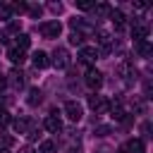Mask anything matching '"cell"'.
<instances>
[{"label":"cell","instance_id":"obj_7","mask_svg":"<svg viewBox=\"0 0 153 153\" xmlns=\"http://www.w3.org/2000/svg\"><path fill=\"white\" fill-rule=\"evenodd\" d=\"M84 81H86V86H88L91 91H96V88H100V86H103V74H100L98 69H88Z\"/></svg>","mask_w":153,"mask_h":153},{"label":"cell","instance_id":"obj_18","mask_svg":"<svg viewBox=\"0 0 153 153\" xmlns=\"http://www.w3.org/2000/svg\"><path fill=\"white\" fill-rule=\"evenodd\" d=\"M93 10H96V14H98V17H110V12H112V7H110V5H105V2L93 5Z\"/></svg>","mask_w":153,"mask_h":153},{"label":"cell","instance_id":"obj_3","mask_svg":"<svg viewBox=\"0 0 153 153\" xmlns=\"http://www.w3.org/2000/svg\"><path fill=\"white\" fill-rule=\"evenodd\" d=\"M98 57H100V53H98L96 48H91V45H81V48H79V60H81L84 65H93Z\"/></svg>","mask_w":153,"mask_h":153},{"label":"cell","instance_id":"obj_25","mask_svg":"<svg viewBox=\"0 0 153 153\" xmlns=\"http://www.w3.org/2000/svg\"><path fill=\"white\" fill-rule=\"evenodd\" d=\"M14 143V139L12 136H7V134H0V146H5V148H10Z\"/></svg>","mask_w":153,"mask_h":153},{"label":"cell","instance_id":"obj_9","mask_svg":"<svg viewBox=\"0 0 153 153\" xmlns=\"http://www.w3.org/2000/svg\"><path fill=\"white\" fill-rule=\"evenodd\" d=\"M5 79H7V84H10V86H12L14 91H19V88L24 86V74H22L19 69H12V72H10V74H7Z\"/></svg>","mask_w":153,"mask_h":153},{"label":"cell","instance_id":"obj_17","mask_svg":"<svg viewBox=\"0 0 153 153\" xmlns=\"http://www.w3.org/2000/svg\"><path fill=\"white\" fill-rule=\"evenodd\" d=\"M41 100H43V93H41L38 88H31V91H29V98H26V103H29V105H38Z\"/></svg>","mask_w":153,"mask_h":153},{"label":"cell","instance_id":"obj_22","mask_svg":"<svg viewBox=\"0 0 153 153\" xmlns=\"http://www.w3.org/2000/svg\"><path fill=\"white\" fill-rule=\"evenodd\" d=\"M38 131H41V129H38V124H36V122H33V124H31V129H29V131H26V139H29V141H36V139H38V136H41V134H38Z\"/></svg>","mask_w":153,"mask_h":153},{"label":"cell","instance_id":"obj_20","mask_svg":"<svg viewBox=\"0 0 153 153\" xmlns=\"http://www.w3.org/2000/svg\"><path fill=\"white\" fill-rule=\"evenodd\" d=\"M127 151H131V153H143V151H146V146H143V141H141V139H134V141L127 146Z\"/></svg>","mask_w":153,"mask_h":153},{"label":"cell","instance_id":"obj_19","mask_svg":"<svg viewBox=\"0 0 153 153\" xmlns=\"http://www.w3.org/2000/svg\"><path fill=\"white\" fill-rule=\"evenodd\" d=\"M29 43H31V38H29L26 33H17V45H14V48L26 50V48H29Z\"/></svg>","mask_w":153,"mask_h":153},{"label":"cell","instance_id":"obj_4","mask_svg":"<svg viewBox=\"0 0 153 153\" xmlns=\"http://www.w3.org/2000/svg\"><path fill=\"white\" fill-rule=\"evenodd\" d=\"M65 115H67L72 122H79V120L84 117V110H81V105H79L76 100H67V103H65Z\"/></svg>","mask_w":153,"mask_h":153},{"label":"cell","instance_id":"obj_12","mask_svg":"<svg viewBox=\"0 0 153 153\" xmlns=\"http://www.w3.org/2000/svg\"><path fill=\"white\" fill-rule=\"evenodd\" d=\"M31 124H33V120H31V117H17V120H14V131L26 136V131L31 129Z\"/></svg>","mask_w":153,"mask_h":153},{"label":"cell","instance_id":"obj_1","mask_svg":"<svg viewBox=\"0 0 153 153\" xmlns=\"http://www.w3.org/2000/svg\"><path fill=\"white\" fill-rule=\"evenodd\" d=\"M41 33H43L45 38H57V36L62 33V24H60L57 19H50V22H43V24H41Z\"/></svg>","mask_w":153,"mask_h":153},{"label":"cell","instance_id":"obj_30","mask_svg":"<svg viewBox=\"0 0 153 153\" xmlns=\"http://www.w3.org/2000/svg\"><path fill=\"white\" fill-rule=\"evenodd\" d=\"M2 88H7V79L0 74V91H2Z\"/></svg>","mask_w":153,"mask_h":153},{"label":"cell","instance_id":"obj_11","mask_svg":"<svg viewBox=\"0 0 153 153\" xmlns=\"http://www.w3.org/2000/svg\"><path fill=\"white\" fill-rule=\"evenodd\" d=\"M43 127H45L50 134H57V131L62 129V122H60V117H57V115H48V117H45V122H43Z\"/></svg>","mask_w":153,"mask_h":153},{"label":"cell","instance_id":"obj_6","mask_svg":"<svg viewBox=\"0 0 153 153\" xmlns=\"http://www.w3.org/2000/svg\"><path fill=\"white\" fill-rule=\"evenodd\" d=\"M120 76H122V81L129 86V84H134L136 81V69H134V65L131 62H122L120 65Z\"/></svg>","mask_w":153,"mask_h":153},{"label":"cell","instance_id":"obj_16","mask_svg":"<svg viewBox=\"0 0 153 153\" xmlns=\"http://www.w3.org/2000/svg\"><path fill=\"white\" fill-rule=\"evenodd\" d=\"M7 57H10V60H12L14 65H22V62L26 60V57H24V50H19V48H14V45H12L10 50H7Z\"/></svg>","mask_w":153,"mask_h":153},{"label":"cell","instance_id":"obj_8","mask_svg":"<svg viewBox=\"0 0 153 153\" xmlns=\"http://www.w3.org/2000/svg\"><path fill=\"white\" fill-rule=\"evenodd\" d=\"M96 41H98V45L103 48V53H110L112 50V36L108 33V31H96Z\"/></svg>","mask_w":153,"mask_h":153},{"label":"cell","instance_id":"obj_26","mask_svg":"<svg viewBox=\"0 0 153 153\" xmlns=\"http://www.w3.org/2000/svg\"><path fill=\"white\" fill-rule=\"evenodd\" d=\"M108 134H110V127H105V124L96 127V136H108Z\"/></svg>","mask_w":153,"mask_h":153},{"label":"cell","instance_id":"obj_14","mask_svg":"<svg viewBox=\"0 0 153 153\" xmlns=\"http://www.w3.org/2000/svg\"><path fill=\"white\" fill-rule=\"evenodd\" d=\"M31 60H33V67H36V69H43V67L50 65V60H48V55H45L43 50H36V53L31 55Z\"/></svg>","mask_w":153,"mask_h":153},{"label":"cell","instance_id":"obj_10","mask_svg":"<svg viewBox=\"0 0 153 153\" xmlns=\"http://www.w3.org/2000/svg\"><path fill=\"white\" fill-rule=\"evenodd\" d=\"M131 38H134V43H136V41H146V38H148V26L134 22V26H131Z\"/></svg>","mask_w":153,"mask_h":153},{"label":"cell","instance_id":"obj_29","mask_svg":"<svg viewBox=\"0 0 153 153\" xmlns=\"http://www.w3.org/2000/svg\"><path fill=\"white\" fill-rule=\"evenodd\" d=\"M50 10H53L55 14H60V12H62V5H60V2H50Z\"/></svg>","mask_w":153,"mask_h":153},{"label":"cell","instance_id":"obj_13","mask_svg":"<svg viewBox=\"0 0 153 153\" xmlns=\"http://www.w3.org/2000/svg\"><path fill=\"white\" fill-rule=\"evenodd\" d=\"M134 50H136V55H141V57H151V53H153L148 38H146V41H136V43H134Z\"/></svg>","mask_w":153,"mask_h":153},{"label":"cell","instance_id":"obj_2","mask_svg":"<svg viewBox=\"0 0 153 153\" xmlns=\"http://www.w3.org/2000/svg\"><path fill=\"white\" fill-rule=\"evenodd\" d=\"M88 108H91L96 115H105L110 105H108L105 96H98V93H93V96H88Z\"/></svg>","mask_w":153,"mask_h":153},{"label":"cell","instance_id":"obj_5","mask_svg":"<svg viewBox=\"0 0 153 153\" xmlns=\"http://www.w3.org/2000/svg\"><path fill=\"white\" fill-rule=\"evenodd\" d=\"M57 69H65V67H69V53L65 50V48H55V53H53V60H50Z\"/></svg>","mask_w":153,"mask_h":153},{"label":"cell","instance_id":"obj_27","mask_svg":"<svg viewBox=\"0 0 153 153\" xmlns=\"http://www.w3.org/2000/svg\"><path fill=\"white\" fill-rule=\"evenodd\" d=\"M26 10H29L31 17H41V5H31V7H26Z\"/></svg>","mask_w":153,"mask_h":153},{"label":"cell","instance_id":"obj_24","mask_svg":"<svg viewBox=\"0 0 153 153\" xmlns=\"http://www.w3.org/2000/svg\"><path fill=\"white\" fill-rule=\"evenodd\" d=\"M69 43H72V45H81V43H84V36L76 33V31H72V33H69Z\"/></svg>","mask_w":153,"mask_h":153},{"label":"cell","instance_id":"obj_15","mask_svg":"<svg viewBox=\"0 0 153 153\" xmlns=\"http://www.w3.org/2000/svg\"><path fill=\"white\" fill-rule=\"evenodd\" d=\"M110 19H112L115 29H124V24H127V17H124L122 10H112V12H110Z\"/></svg>","mask_w":153,"mask_h":153},{"label":"cell","instance_id":"obj_32","mask_svg":"<svg viewBox=\"0 0 153 153\" xmlns=\"http://www.w3.org/2000/svg\"><path fill=\"white\" fill-rule=\"evenodd\" d=\"M117 153H129V151H127V146H122V148H120Z\"/></svg>","mask_w":153,"mask_h":153},{"label":"cell","instance_id":"obj_23","mask_svg":"<svg viewBox=\"0 0 153 153\" xmlns=\"http://www.w3.org/2000/svg\"><path fill=\"white\" fill-rule=\"evenodd\" d=\"M38 153H55V143L53 141H43L41 148H38Z\"/></svg>","mask_w":153,"mask_h":153},{"label":"cell","instance_id":"obj_28","mask_svg":"<svg viewBox=\"0 0 153 153\" xmlns=\"http://www.w3.org/2000/svg\"><path fill=\"white\" fill-rule=\"evenodd\" d=\"M76 7H79V10H91V7H93V2H88V0H79V2H76Z\"/></svg>","mask_w":153,"mask_h":153},{"label":"cell","instance_id":"obj_31","mask_svg":"<svg viewBox=\"0 0 153 153\" xmlns=\"http://www.w3.org/2000/svg\"><path fill=\"white\" fill-rule=\"evenodd\" d=\"M19 153H33V151H31V148H29V146H26V148H22V151H19Z\"/></svg>","mask_w":153,"mask_h":153},{"label":"cell","instance_id":"obj_21","mask_svg":"<svg viewBox=\"0 0 153 153\" xmlns=\"http://www.w3.org/2000/svg\"><path fill=\"white\" fill-rule=\"evenodd\" d=\"M10 122H12V115H10V110H7V108H0V129H2V127H7Z\"/></svg>","mask_w":153,"mask_h":153}]
</instances>
